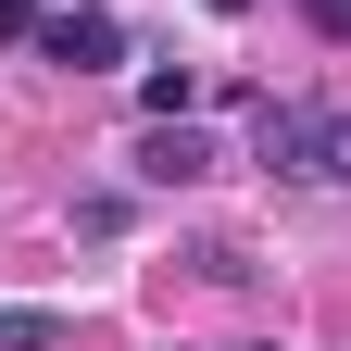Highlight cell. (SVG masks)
<instances>
[{
	"mask_svg": "<svg viewBox=\"0 0 351 351\" xmlns=\"http://www.w3.org/2000/svg\"><path fill=\"white\" fill-rule=\"evenodd\" d=\"M301 13H314V25H326V38H351V0H301Z\"/></svg>",
	"mask_w": 351,
	"mask_h": 351,
	"instance_id": "8",
	"label": "cell"
},
{
	"mask_svg": "<svg viewBox=\"0 0 351 351\" xmlns=\"http://www.w3.org/2000/svg\"><path fill=\"white\" fill-rule=\"evenodd\" d=\"M0 351H63V314L51 301H0Z\"/></svg>",
	"mask_w": 351,
	"mask_h": 351,
	"instance_id": "4",
	"label": "cell"
},
{
	"mask_svg": "<svg viewBox=\"0 0 351 351\" xmlns=\"http://www.w3.org/2000/svg\"><path fill=\"white\" fill-rule=\"evenodd\" d=\"M201 13H251V0H201Z\"/></svg>",
	"mask_w": 351,
	"mask_h": 351,
	"instance_id": "9",
	"label": "cell"
},
{
	"mask_svg": "<svg viewBox=\"0 0 351 351\" xmlns=\"http://www.w3.org/2000/svg\"><path fill=\"white\" fill-rule=\"evenodd\" d=\"M51 25V0H0V38H38Z\"/></svg>",
	"mask_w": 351,
	"mask_h": 351,
	"instance_id": "7",
	"label": "cell"
},
{
	"mask_svg": "<svg viewBox=\"0 0 351 351\" xmlns=\"http://www.w3.org/2000/svg\"><path fill=\"white\" fill-rule=\"evenodd\" d=\"M138 101H151V113H189V101H201V75H189V63H151V75H138Z\"/></svg>",
	"mask_w": 351,
	"mask_h": 351,
	"instance_id": "5",
	"label": "cell"
},
{
	"mask_svg": "<svg viewBox=\"0 0 351 351\" xmlns=\"http://www.w3.org/2000/svg\"><path fill=\"white\" fill-rule=\"evenodd\" d=\"M38 51H51L63 75H113V63H125V25L101 13V0H75V13H51V25H38Z\"/></svg>",
	"mask_w": 351,
	"mask_h": 351,
	"instance_id": "2",
	"label": "cell"
},
{
	"mask_svg": "<svg viewBox=\"0 0 351 351\" xmlns=\"http://www.w3.org/2000/svg\"><path fill=\"white\" fill-rule=\"evenodd\" d=\"M138 176H151V189H201V176H213V138H201L189 113H151L138 125Z\"/></svg>",
	"mask_w": 351,
	"mask_h": 351,
	"instance_id": "3",
	"label": "cell"
},
{
	"mask_svg": "<svg viewBox=\"0 0 351 351\" xmlns=\"http://www.w3.org/2000/svg\"><path fill=\"white\" fill-rule=\"evenodd\" d=\"M251 351H276V339H251Z\"/></svg>",
	"mask_w": 351,
	"mask_h": 351,
	"instance_id": "10",
	"label": "cell"
},
{
	"mask_svg": "<svg viewBox=\"0 0 351 351\" xmlns=\"http://www.w3.org/2000/svg\"><path fill=\"white\" fill-rule=\"evenodd\" d=\"M75 239H125V189H88L75 201Z\"/></svg>",
	"mask_w": 351,
	"mask_h": 351,
	"instance_id": "6",
	"label": "cell"
},
{
	"mask_svg": "<svg viewBox=\"0 0 351 351\" xmlns=\"http://www.w3.org/2000/svg\"><path fill=\"white\" fill-rule=\"evenodd\" d=\"M263 176H301V189H351V113L339 101H263L251 113Z\"/></svg>",
	"mask_w": 351,
	"mask_h": 351,
	"instance_id": "1",
	"label": "cell"
}]
</instances>
